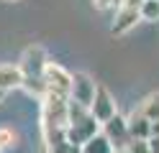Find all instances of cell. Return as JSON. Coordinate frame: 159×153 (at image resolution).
<instances>
[{
    "mask_svg": "<svg viewBox=\"0 0 159 153\" xmlns=\"http://www.w3.org/2000/svg\"><path fill=\"white\" fill-rule=\"evenodd\" d=\"M100 122H98L93 115H90V110L82 107V105H77V102L69 100V122H67V140L72 143L75 148L80 146H85L90 138H95L98 133H100Z\"/></svg>",
    "mask_w": 159,
    "mask_h": 153,
    "instance_id": "cell-1",
    "label": "cell"
},
{
    "mask_svg": "<svg viewBox=\"0 0 159 153\" xmlns=\"http://www.w3.org/2000/svg\"><path fill=\"white\" fill-rule=\"evenodd\" d=\"M44 82H46V92H52V95H62V97L72 95V74H69L64 66L54 64V61L46 64Z\"/></svg>",
    "mask_w": 159,
    "mask_h": 153,
    "instance_id": "cell-2",
    "label": "cell"
},
{
    "mask_svg": "<svg viewBox=\"0 0 159 153\" xmlns=\"http://www.w3.org/2000/svg\"><path fill=\"white\" fill-rule=\"evenodd\" d=\"M90 115L100 122V125H105L113 115H118L116 100H113L111 92H108L105 84H98V87H95V100H93V105H90Z\"/></svg>",
    "mask_w": 159,
    "mask_h": 153,
    "instance_id": "cell-3",
    "label": "cell"
},
{
    "mask_svg": "<svg viewBox=\"0 0 159 153\" xmlns=\"http://www.w3.org/2000/svg\"><path fill=\"white\" fill-rule=\"evenodd\" d=\"M46 64H49V61H46L44 49L41 46H28L18 66H21V71H23V79H41Z\"/></svg>",
    "mask_w": 159,
    "mask_h": 153,
    "instance_id": "cell-4",
    "label": "cell"
},
{
    "mask_svg": "<svg viewBox=\"0 0 159 153\" xmlns=\"http://www.w3.org/2000/svg\"><path fill=\"white\" fill-rule=\"evenodd\" d=\"M95 87L98 84L87 74H82V71H80V74H72V95H69V100L90 110L93 100H95Z\"/></svg>",
    "mask_w": 159,
    "mask_h": 153,
    "instance_id": "cell-5",
    "label": "cell"
},
{
    "mask_svg": "<svg viewBox=\"0 0 159 153\" xmlns=\"http://www.w3.org/2000/svg\"><path fill=\"white\" fill-rule=\"evenodd\" d=\"M103 135L113 143L116 151L126 148L128 143H131V135H128V120L121 117V115H113V117L103 125Z\"/></svg>",
    "mask_w": 159,
    "mask_h": 153,
    "instance_id": "cell-6",
    "label": "cell"
},
{
    "mask_svg": "<svg viewBox=\"0 0 159 153\" xmlns=\"http://www.w3.org/2000/svg\"><path fill=\"white\" fill-rule=\"evenodd\" d=\"M139 20H141V15H139V8H118V13H116V20H113V26H111V33L113 36H123L128 33Z\"/></svg>",
    "mask_w": 159,
    "mask_h": 153,
    "instance_id": "cell-7",
    "label": "cell"
},
{
    "mask_svg": "<svg viewBox=\"0 0 159 153\" xmlns=\"http://www.w3.org/2000/svg\"><path fill=\"white\" fill-rule=\"evenodd\" d=\"M23 87V71L18 64H0V92Z\"/></svg>",
    "mask_w": 159,
    "mask_h": 153,
    "instance_id": "cell-8",
    "label": "cell"
},
{
    "mask_svg": "<svg viewBox=\"0 0 159 153\" xmlns=\"http://www.w3.org/2000/svg\"><path fill=\"white\" fill-rule=\"evenodd\" d=\"M131 115H139V117H146L149 122L159 117V92H152V95H146L141 102H139V107L131 112Z\"/></svg>",
    "mask_w": 159,
    "mask_h": 153,
    "instance_id": "cell-9",
    "label": "cell"
},
{
    "mask_svg": "<svg viewBox=\"0 0 159 153\" xmlns=\"http://www.w3.org/2000/svg\"><path fill=\"white\" fill-rule=\"evenodd\" d=\"M128 135H131V140H149L152 138V122L146 117L131 115L128 117Z\"/></svg>",
    "mask_w": 159,
    "mask_h": 153,
    "instance_id": "cell-10",
    "label": "cell"
},
{
    "mask_svg": "<svg viewBox=\"0 0 159 153\" xmlns=\"http://www.w3.org/2000/svg\"><path fill=\"white\" fill-rule=\"evenodd\" d=\"M80 153H116V148H113V143L108 140L103 133H98V135L90 138L85 146H80Z\"/></svg>",
    "mask_w": 159,
    "mask_h": 153,
    "instance_id": "cell-11",
    "label": "cell"
},
{
    "mask_svg": "<svg viewBox=\"0 0 159 153\" xmlns=\"http://www.w3.org/2000/svg\"><path fill=\"white\" fill-rule=\"evenodd\" d=\"M139 15L141 20H159V0H144L141 5H139Z\"/></svg>",
    "mask_w": 159,
    "mask_h": 153,
    "instance_id": "cell-12",
    "label": "cell"
},
{
    "mask_svg": "<svg viewBox=\"0 0 159 153\" xmlns=\"http://www.w3.org/2000/svg\"><path fill=\"white\" fill-rule=\"evenodd\" d=\"M16 143V133L11 128H0V148H11Z\"/></svg>",
    "mask_w": 159,
    "mask_h": 153,
    "instance_id": "cell-13",
    "label": "cell"
},
{
    "mask_svg": "<svg viewBox=\"0 0 159 153\" xmlns=\"http://www.w3.org/2000/svg\"><path fill=\"white\" fill-rule=\"evenodd\" d=\"M146 146H149V153H159V135H152L146 140Z\"/></svg>",
    "mask_w": 159,
    "mask_h": 153,
    "instance_id": "cell-14",
    "label": "cell"
},
{
    "mask_svg": "<svg viewBox=\"0 0 159 153\" xmlns=\"http://www.w3.org/2000/svg\"><path fill=\"white\" fill-rule=\"evenodd\" d=\"M116 3V0H93V5L98 8V10H105V8H111Z\"/></svg>",
    "mask_w": 159,
    "mask_h": 153,
    "instance_id": "cell-15",
    "label": "cell"
},
{
    "mask_svg": "<svg viewBox=\"0 0 159 153\" xmlns=\"http://www.w3.org/2000/svg\"><path fill=\"white\" fill-rule=\"evenodd\" d=\"M144 0H121V8H139Z\"/></svg>",
    "mask_w": 159,
    "mask_h": 153,
    "instance_id": "cell-16",
    "label": "cell"
},
{
    "mask_svg": "<svg viewBox=\"0 0 159 153\" xmlns=\"http://www.w3.org/2000/svg\"><path fill=\"white\" fill-rule=\"evenodd\" d=\"M152 135H159V117L152 120Z\"/></svg>",
    "mask_w": 159,
    "mask_h": 153,
    "instance_id": "cell-17",
    "label": "cell"
},
{
    "mask_svg": "<svg viewBox=\"0 0 159 153\" xmlns=\"http://www.w3.org/2000/svg\"><path fill=\"white\" fill-rule=\"evenodd\" d=\"M69 153H80V148H72V151H69Z\"/></svg>",
    "mask_w": 159,
    "mask_h": 153,
    "instance_id": "cell-18",
    "label": "cell"
},
{
    "mask_svg": "<svg viewBox=\"0 0 159 153\" xmlns=\"http://www.w3.org/2000/svg\"><path fill=\"white\" fill-rule=\"evenodd\" d=\"M0 151H3V148H0Z\"/></svg>",
    "mask_w": 159,
    "mask_h": 153,
    "instance_id": "cell-19",
    "label": "cell"
}]
</instances>
